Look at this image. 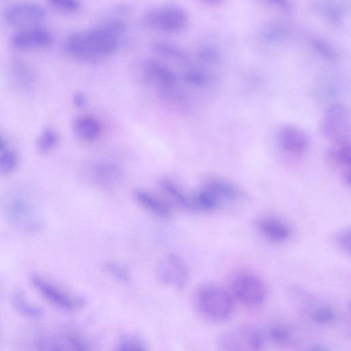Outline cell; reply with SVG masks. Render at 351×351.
Instances as JSON below:
<instances>
[{"label":"cell","instance_id":"cell-1","mask_svg":"<svg viewBox=\"0 0 351 351\" xmlns=\"http://www.w3.org/2000/svg\"><path fill=\"white\" fill-rule=\"evenodd\" d=\"M124 32V23L112 20L95 27L71 32L65 39L64 48L73 59L98 62L118 49Z\"/></svg>","mask_w":351,"mask_h":351},{"label":"cell","instance_id":"cell-2","mask_svg":"<svg viewBox=\"0 0 351 351\" xmlns=\"http://www.w3.org/2000/svg\"><path fill=\"white\" fill-rule=\"evenodd\" d=\"M0 210L7 222L18 230L34 233L43 228L44 220L37 205L23 193H5L1 198Z\"/></svg>","mask_w":351,"mask_h":351},{"label":"cell","instance_id":"cell-3","mask_svg":"<svg viewBox=\"0 0 351 351\" xmlns=\"http://www.w3.org/2000/svg\"><path fill=\"white\" fill-rule=\"evenodd\" d=\"M194 302L198 313L213 322L226 320L234 308V299L230 291L213 283L199 287L195 293Z\"/></svg>","mask_w":351,"mask_h":351},{"label":"cell","instance_id":"cell-4","mask_svg":"<svg viewBox=\"0 0 351 351\" xmlns=\"http://www.w3.org/2000/svg\"><path fill=\"white\" fill-rule=\"evenodd\" d=\"M142 22L150 29L173 34L186 27L189 15L182 7L174 3H166L147 9L143 15Z\"/></svg>","mask_w":351,"mask_h":351},{"label":"cell","instance_id":"cell-5","mask_svg":"<svg viewBox=\"0 0 351 351\" xmlns=\"http://www.w3.org/2000/svg\"><path fill=\"white\" fill-rule=\"evenodd\" d=\"M230 289L234 298L248 306L261 305L267 295L266 287L262 279L248 271L235 272L231 276Z\"/></svg>","mask_w":351,"mask_h":351},{"label":"cell","instance_id":"cell-6","mask_svg":"<svg viewBox=\"0 0 351 351\" xmlns=\"http://www.w3.org/2000/svg\"><path fill=\"white\" fill-rule=\"evenodd\" d=\"M263 344L262 332L250 325L223 331L217 339L219 350L224 351H256L261 350Z\"/></svg>","mask_w":351,"mask_h":351},{"label":"cell","instance_id":"cell-7","mask_svg":"<svg viewBox=\"0 0 351 351\" xmlns=\"http://www.w3.org/2000/svg\"><path fill=\"white\" fill-rule=\"evenodd\" d=\"M30 280L34 288L48 302L66 310L74 311L84 305V300L38 273L32 274Z\"/></svg>","mask_w":351,"mask_h":351},{"label":"cell","instance_id":"cell-8","mask_svg":"<svg viewBox=\"0 0 351 351\" xmlns=\"http://www.w3.org/2000/svg\"><path fill=\"white\" fill-rule=\"evenodd\" d=\"M350 112L342 104L330 106L325 112L321 131L331 144L350 142Z\"/></svg>","mask_w":351,"mask_h":351},{"label":"cell","instance_id":"cell-9","mask_svg":"<svg viewBox=\"0 0 351 351\" xmlns=\"http://www.w3.org/2000/svg\"><path fill=\"white\" fill-rule=\"evenodd\" d=\"M200 189L213 210L235 203L241 197V190L237 186L219 177L208 178Z\"/></svg>","mask_w":351,"mask_h":351},{"label":"cell","instance_id":"cell-10","mask_svg":"<svg viewBox=\"0 0 351 351\" xmlns=\"http://www.w3.org/2000/svg\"><path fill=\"white\" fill-rule=\"evenodd\" d=\"M45 16V8L41 5L30 1L12 3L3 12L5 21L19 29L39 25Z\"/></svg>","mask_w":351,"mask_h":351},{"label":"cell","instance_id":"cell-11","mask_svg":"<svg viewBox=\"0 0 351 351\" xmlns=\"http://www.w3.org/2000/svg\"><path fill=\"white\" fill-rule=\"evenodd\" d=\"M156 273L163 284L177 289L186 285L189 276L187 265L175 254H169L161 259L157 265Z\"/></svg>","mask_w":351,"mask_h":351},{"label":"cell","instance_id":"cell-12","mask_svg":"<svg viewBox=\"0 0 351 351\" xmlns=\"http://www.w3.org/2000/svg\"><path fill=\"white\" fill-rule=\"evenodd\" d=\"M138 76L145 83H154L160 88L167 89L174 87L176 75L174 71L162 61L154 58H145L140 62Z\"/></svg>","mask_w":351,"mask_h":351},{"label":"cell","instance_id":"cell-13","mask_svg":"<svg viewBox=\"0 0 351 351\" xmlns=\"http://www.w3.org/2000/svg\"><path fill=\"white\" fill-rule=\"evenodd\" d=\"M53 40L51 33L39 25L19 29L10 38L11 45L18 49L45 48Z\"/></svg>","mask_w":351,"mask_h":351},{"label":"cell","instance_id":"cell-14","mask_svg":"<svg viewBox=\"0 0 351 351\" xmlns=\"http://www.w3.org/2000/svg\"><path fill=\"white\" fill-rule=\"evenodd\" d=\"M276 140L282 151L293 156L302 155L308 147L306 134L293 125L281 127L277 133Z\"/></svg>","mask_w":351,"mask_h":351},{"label":"cell","instance_id":"cell-15","mask_svg":"<svg viewBox=\"0 0 351 351\" xmlns=\"http://www.w3.org/2000/svg\"><path fill=\"white\" fill-rule=\"evenodd\" d=\"M350 143L331 144L328 151L329 161L341 173V176L348 186L350 180Z\"/></svg>","mask_w":351,"mask_h":351},{"label":"cell","instance_id":"cell-16","mask_svg":"<svg viewBox=\"0 0 351 351\" xmlns=\"http://www.w3.org/2000/svg\"><path fill=\"white\" fill-rule=\"evenodd\" d=\"M258 228L261 234L271 241H285L291 236L288 224L276 217L267 216L260 219Z\"/></svg>","mask_w":351,"mask_h":351},{"label":"cell","instance_id":"cell-17","mask_svg":"<svg viewBox=\"0 0 351 351\" xmlns=\"http://www.w3.org/2000/svg\"><path fill=\"white\" fill-rule=\"evenodd\" d=\"M134 197L141 207L158 217L169 219L171 216V210L167 204L145 190H135Z\"/></svg>","mask_w":351,"mask_h":351},{"label":"cell","instance_id":"cell-18","mask_svg":"<svg viewBox=\"0 0 351 351\" xmlns=\"http://www.w3.org/2000/svg\"><path fill=\"white\" fill-rule=\"evenodd\" d=\"M313 10L331 25L339 24L344 17V6L340 0H313Z\"/></svg>","mask_w":351,"mask_h":351},{"label":"cell","instance_id":"cell-19","mask_svg":"<svg viewBox=\"0 0 351 351\" xmlns=\"http://www.w3.org/2000/svg\"><path fill=\"white\" fill-rule=\"evenodd\" d=\"M89 179L95 183L110 185L118 182L121 177L120 169L110 162H96L88 170Z\"/></svg>","mask_w":351,"mask_h":351},{"label":"cell","instance_id":"cell-20","mask_svg":"<svg viewBox=\"0 0 351 351\" xmlns=\"http://www.w3.org/2000/svg\"><path fill=\"white\" fill-rule=\"evenodd\" d=\"M152 51L158 56L180 64L190 61L189 53L180 46L164 40H156L152 43Z\"/></svg>","mask_w":351,"mask_h":351},{"label":"cell","instance_id":"cell-21","mask_svg":"<svg viewBox=\"0 0 351 351\" xmlns=\"http://www.w3.org/2000/svg\"><path fill=\"white\" fill-rule=\"evenodd\" d=\"M75 134L81 139L94 141L101 133V125L99 121L90 116H80L73 123Z\"/></svg>","mask_w":351,"mask_h":351},{"label":"cell","instance_id":"cell-22","mask_svg":"<svg viewBox=\"0 0 351 351\" xmlns=\"http://www.w3.org/2000/svg\"><path fill=\"white\" fill-rule=\"evenodd\" d=\"M14 308L21 315L30 319H40L43 315V310L38 306L28 301L24 293L16 291L12 298Z\"/></svg>","mask_w":351,"mask_h":351},{"label":"cell","instance_id":"cell-23","mask_svg":"<svg viewBox=\"0 0 351 351\" xmlns=\"http://www.w3.org/2000/svg\"><path fill=\"white\" fill-rule=\"evenodd\" d=\"M160 184L162 190L177 204L182 208L191 209L190 195H186L177 184L170 180L164 179Z\"/></svg>","mask_w":351,"mask_h":351},{"label":"cell","instance_id":"cell-24","mask_svg":"<svg viewBox=\"0 0 351 351\" xmlns=\"http://www.w3.org/2000/svg\"><path fill=\"white\" fill-rule=\"evenodd\" d=\"M213 75L204 69L189 68L182 74L184 82L194 87H204L213 80Z\"/></svg>","mask_w":351,"mask_h":351},{"label":"cell","instance_id":"cell-25","mask_svg":"<svg viewBox=\"0 0 351 351\" xmlns=\"http://www.w3.org/2000/svg\"><path fill=\"white\" fill-rule=\"evenodd\" d=\"M287 34V27L283 23L276 21L267 23L261 32L263 40L269 43L280 42Z\"/></svg>","mask_w":351,"mask_h":351},{"label":"cell","instance_id":"cell-26","mask_svg":"<svg viewBox=\"0 0 351 351\" xmlns=\"http://www.w3.org/2000/svg\"><path fill=\"white\" fill-rule=\"evenodd\" d=\"M309 43L313 51L325 60L335 61L338 58L337 49L327 40L319 37H313L310 39Z\"/></svg>","mask_w":351,"mask_h":351},{"label":"cell","instance_id":"cell-27","mask_svg":"<svg viewBox=\"0 0 351 351\" xmlns=\"http://www.w3.org/2000/svg\"><path fill=\"white\" fill-rule=\"evenodd\" d=\"M197 57L202 63L215 64L219 62L221 55L217 46L212 43H204L197 49Z\"/></svg>","mask_w":351,"mask_h":351},{"label":"cell","instance_id":"cell-28","mask_svg":"<svg viewBox=\"0 0 351 351\" xmlns=\"http://www.w3.org/2000/svg\"><path fill=\"white\" fill-rule=\"evenodd\" d=\"M58 141V135L53 129H44L37 140L38 149L43 153L49 152L55 148Z\"/></svg>","mask_w":351,"mask_h":351},{"label":"cell","instance_id":"cell-29","mask_svg":"<svg viewBox=\"0 0 351 351\" xmlns=\"http://www.w3.org/2000/svg\"><path fill=\"white\" fill-rule=\"evenodd\" d=\"M19 156L16 151L9 148L0 154V174L12 173L17 167Z\"/></svg>","mask_w":351,"mask_h":351},{"label":"cell","instance_id":"cell-30","mask_svg":"<svg viewBox=\"0 0 351 351\" xmlns=\"http://www.w3.org/2000/svg\"><path fill=\"white\" fill-rule=\"evenodd\" d=\"M311 317L317 324L325 325L333 323L337 318V313L332 308L322 306L312 313Z\"/></svg>","mask_w":351,"mask_h":351},{"label":"cell","instance_id":"cell-31","mask_svg":"<svg viewBox=\"0 0 351 351\" xmlns=\"http://www.w3.org/2000/svg\"><path fill=\"white\" fill-rule=\"evenodd\" d=\"M269 335L273 341L280 345L287 344L292 339L291 330L281 325L271 327L269 330Z\"/></svg>","mask_w":351,"mask_h":351},{"label":"cell","instance_id":"cell-32","mask_svg":"<svg viewBox=\"0 0 351 351\" xmlns=\"http://www.w3.org/2000/svg\"><path fill=\"white\" fill-rule=\"evenodd\" d=\"M13 73L16 79L22 83L28 84L32 81L33 72L31 67L22 61H16L13 64Z\"/></svg>","mask_w":351,"mask_h":351},{"label":"cell","instance_id":"cell-33","mask_svg":"<svg viewBox=\"0 0 351 351\" xmlns=\"http://www.w3.org/2000/svg\"><path fill=\"white\" fill-rule=\"evenodd\" d=\"M335 245L342 252L345 254H350V229L345 228L337 232L335 236Z\"/></svg>","mask_w":351,"mask_h":351},{"label":"cell","instance_id":"cell-34","mask_svg":"<svg viewBox=\"0 0 351 351\" xmlns=\"http://www.w3.org/2000/svg\"><path fill=\"white\" fill-rule=\"evenodd\" d=\"M56 9L66 13H75L80 9V0H46Z\"/></svg>","mask_w":351,"mask_h":351},{"label":"cell","instance_id":"cell-35","mask_svg":"<svg viewBox=\"0 0 351 351\" xmlns=\"http://www.w3.org/2000/svg\"><path fill=\"white\" fill-rule=\"evenodd\" d=\"M117 349L121 350H145L143 342L136 337H125L120 340Z\"/></svg>","mask_w":351,"mask_h":351},{"label":"cell","instance_id":"cell-36","mask_svg":"<svg viewBox=\"0 0 351 351\" xmlns=\"http://www.w3.org/2000/svg\"><path fill=\"white\" fill-rule=\"evenodd\" d=\"M269 6L275 8L283 12H289L292 10V4L290 0H254Z\"/></svg>","mask_w":351,"mask_h":351},{"label":"cell","instance_id":"cell-37","mask_svg":"<svg viewBox=\"0 0 351 351\" xmlns=\"http://www.w3.org/2000/svg\"><path fill=\"white\" fill-rule=\"evenodd\" d=\"M106 270L117 279L123 281H126L128 279V276L126 271L120 265L114 263L106 264Z\"/></svg>","mask_w":351,"mask_h":351},{"label":"cell","instance_id":"cell-38","mask_svg":"<svg viewBox=\"0 0 351 351\" xmlns=\"http://www.w3.org/2000/svg\"><path fill=\"white\" fill-rule=\"evenodd\" d=\"M73 101L75 106L78 108H83L86 103V98L84 94L81 93H76L73 97Z\"/></svg>","mask_w":351,"mask_h":351},{"label":"cell","instance_id":"cell-39","mask_svg":"<svg viewBox=\"0 0 351 351\" xmlns=\"http://www.w3.org/2000/svg\"><path fill=\"white\" fill-rule=\"evenodd\" d=\"M9 148L8 142L4 137L0 134V154L5 152Z\"/></svg>","mask_w":351,"mask_h":351},{"label":"cell","instance_id":"cell-40","mask_svg":"<svg viewBox=\"0 0 351 351\" xmlns=\"http://www.w3.org/2000/svg\"><path fill=\"white\" fill-rule=\"evenodd\" d=\"M205 3L210 4V5H217L220 4L223 2L225 0H199Z\"/></svg>","mask_w":351,"mask_h":351}]
</instances>
